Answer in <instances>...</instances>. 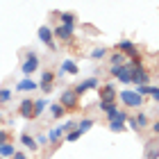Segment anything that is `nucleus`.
Segmentation results:
<instances>
[{"label": "nucleus", "mask_w": 159, "mask_h": 159, "mask_svg": "<svg viewBox=\"0 0 159 159\" xmlns=\"http://www.w3.org/2000/svg\"><path fill=\"white\" fill-rule=\"evenodd\" d=\"M148 96H152V100H155V102H159V86H150Z\"/></svg>", "instance_id": "7c9ffc66"}, {"label": "nucleus", "mask_w": 159, "mask_h": 159, "mask_svg": "<svg viewBox=\"0 0 159 159\" xmlns=\"http://www.w3.org/2000/svg\"><path fill=\"white\" fill-rule=\"evenodd\" d=\"M11 159H27V155L25 152H20V150H16V152H14V157Z\"/></svg>", "instance_id": "72a5a7b5"}, {"label": "nucleus", "mask_w": 159, "mask_h": 159, "mask_svg": "<svg viewBox=\"0 0 159 159\" xmlns=\"http://www.w3.org/2000/svg\"><path fill=\"white\" fill-rule=\"evenodd\" d=\"M64 116H66V109H64L59 102H52V105H50V118L59 120V118H64Z\"/></svg>", "instance_id": "6ab92c4d"}, {"label": "nucleus", "mask_w": 159, "mask_h": 159, "mask_svg": "<svg viewBox=\"0 0 159 159\" xmlns=\"http://www.w3.org/2000/svg\"><path fill=\"white\" fill-rule=\"evenodd\" d=\"M18 116L25 118V120H34L37 116H34V100L32 98H23L18 105Z\"/></svg>", "instance_id": "423d86ee"}, {"label": "nucleus", "mask_w": 159, "mask_h": 159, "mask_svg": "<svg viewBox=\"0 0 159 159\" xmlns=\"http://www.w3.org/2000/svg\"><path fill=\"white\" fill-rule=\"evenodd\" d=\"M109 64H111V66H123V64H125V55L118 52V50H116V52H111L109 55Z\"/></svg>", "instance_id": "5701e85b"}, {"label": "nucleus", "mask_w": 159, "mask_h": 159, "mask_svg": "<svg viewBox=\"0 0 159 159\" xmlns=\"http://www.w3.org/2000/svg\"><path fill=\"white\" fill-rule=\"evenodd\" d=\"M98 98L100 102H118V89L114 84H102L98 86Z\"/></svg>", "instance_id": "7ed1b4c3"}, {"label": "nucleus", "mask_w": 159, "mask_h": 159, "mask_svg": "<svg viewBox=\"0 0 159 159\" xmlns=\"http://www.w3.org/2000/svg\"><path fill=\"white\" fill-rule=\"evenodd\" d=\"M127 111H123V109H114L111 114H107V120H127Z\"/></svg>", "instance_id": "b1692460"}, {"label": "nucleus", "mask_w": 159, "mask_h": 159, "mask_svg": "<svg viewBox=\"0 0 159 159\" xmlns=\"http://www.w3.org/2000/svg\"><path fill=\"white\" fill-rule=\"evenodd\" d=\"M55 16L59 18V25H66V27H75V23H77V16L73 11H57Z\"/></svg>", "instance_id": "ddd939ff"}, {"label": "nucleus", "mask_w": 159, "mask_h": 159, "mask_svg": "<svg viewBox=\"0 0 159 159\" xmlns=\"http://www.w3.org/2000/svg\"><path fill=\"white\" fill-rule=\"evenodd\" d=\"M132 123H134V127L136 129H143V127H148V116H146V114H143V111H139V114H136V116L132 118Z\"/></svg>", "instance_id": "aec40b11"}, {"label": "nucleus", "mask_w": 159, "mask_h": 159, "mask_svg": "<svg viewBox=\"0 0 159 159\" xmlns=\"http://www.w3.org/2000/svg\"><path fill=\"white\" fill-rule=\"evenodd\" d=\"M146 159H159V139H157V136L152 141H148V146H146Z\"/></svg>", "instance_id": "dca6fc26"}, {"label": "nucleus", "mask_w": 159, "mask_h": 159, "mask_svg": "<svg viewBox=\"0 0 159 159\" xmlns=\"http://www.w3.org/2000/svg\"><path fill=\"white\" fill-rule=\"evenodd\" d=\"M96 86H98V77L96 75H91V77H86L84 80V82H80L77 86H75V93H77V96H84V93L86 91H91V89H96Z\"/></svg>", "instance_id": "9b49d317"}, {"label": "nucleus", "mask_w": 159, "mask_h": 159, "mask_svg": "<svg viewBox=\"0 0 159 159\" xmlns=\"http://www.w3.org/2000/svg\"><path fill=\"white\" fill-rule=\"evenodd\" d=\"M46 107H48V100H43V98H41V100H34V116L39 118L41 114L46 111Z\"/></svg>", "instance_id": "393cba45"}, {"label": "nucleus", "mask_w": 159, "mask_h": 159, "mask_svg": "<svg viewBox=\"0 0 159 159\" xmlns=\"http://www.w3.org/2000/svg\"><path fill=\"white\" fill-rule=\"evenodd\" d=\"M129 68H132V66H129ZM129 84H136V86L150 84V73H148L143 66H134L132 73H129Z\"/></svg>", "instance_id": "20e7f679"}, {"label": "nucleus", "mask_w": 159, "mask_h": 159, "mask_svg": "<svg viewBox=\"0 0 159 159\" xmlns=\"http://www.w3.org/2000/svg\"><path fill=\"white\" fill-rule=\"evenodd\" d=\"M55 80H57V73H55V70H43L41 82H39V89H41L43 93H50V91H52Z\"/></svg>", "instance_id": "1a4fd4ad"}, {"label": "nucleus", "mask_w": 159, "mask_h": 159, "mask_svg": "<svg viewBox=\"0 0 159 159\" xmlns=\"http://www.w3.org/2000/svg\"><path fill=\"white\" fill-rule=\"evenodd\" d=\"M14 152H16V148H14V143H11V141L0 143V159H11Z\"/></svg>", "instance_id": "a211bd4d"}, {"label": "nucleus", "mask_w": 159, "mask_h": 159, "mask_svg": "<svg viewBox=\"0 0 159 159\" xmlns=\"http://www.w3.org/2000/svg\"><path fill=\"white\" fill-rule=\"evenodd\" d=\"M5 141H9V132H7V129H0V143H5Z\"/></svg>", "instance_id": "2f4dec72"}, {"label": "nucleus", "mask_w": 159, "mask_h": 159, "mask_svg": "<svg viewBox=\"0 0 159 159\" xmlns=\"http://www.w3.org/2000/svg\"><path fill=\"white\" fill-rule=\"evenodd\" d=\"M52 34H55V39H59V41H64V43H70V41H73V37H75V27L57 25L55 30H52Z\"/></svg>", "instance_id": "0eeeda50"}, {"label": "nucleus", "mask_w": 159, "mask_h": 159, "mask_svg": "<svg viewBox=\"0 0 159 159\" xmlns=\"http://www.w3.org/2000/svg\"><path fill=\"white\" fill-rule=\"evenodd\" d=\"M37 89H39V82H34L32 77H23V80L16 84V91H20V93H25V91H37Z\"/></svg>", "instance_id": "2eb2a0df"}, {"label": "nucleus", "mask_w": 159, "mask_h": 159, "mask_svg": "<svg viewBox=\"0 0 159 159\" xmlns=\"http://www.w3.org/2000/svg\"><path fill=\"white\" fill-rule=\"evenodd\" d=\"M125 123L127 120H109V129L111 132H125Z\"/></svg>", "instance_id": "a878e982"}, {"label": "nucleus", "mask_w": 159, "mask_h": 159, "mask_svg": "<svg viewBox=\"0 0 159 159\" xmlns=\"http://www.w3.org/2000/svg\"><path fill=\"white\" fill-rule=\"evenodd\" d=\"M0 120H2V114H0Z\"/></svg>", "instance_id": "c9c22d12"}, {"label": "nucleus", "mask_w": 159, "mask_h": 159, "mask_svg": "<svg viewBox=\"0 0 159 159\" xmlns=\"http://www.w3.org/2000/svg\"><path fill=\"white\" fill-rule=\"evenodd\" d=\"M37 34H39V41H41V43H46L50 50H55V48H57V43H55V34H52V30H50L48 25H41Z\"/></svg>", "instance_id": "6e6552de"}, {"label": "nucleus", "mask_w": 159, "mask_h": 159, "mask_svg": "<svg viewBox=\"0 0 159 159\" xmlns=\"http://www.w3.org/2000/svg\"><path fill=\"white\" fill-rule=\"evenodd\" d=\"M107 55H109V50H107L105 46H100V48H93V50H91V59H96V61L105 59Z\"/></svg>", "instance_id": "4be33fe9"}, {"label": "nucleus", "mask_w": 159, "mask_h": 159, "mask_svg": "<svg viewBox=\"0 0 159 159\" xmlns=\"http://www.w3.org/2000/svg\"><path fill=\"white\" fill-rule=\"evenodd\" d=\"M66 73H68V75H77V73H80L77 64L70 59V57H66V59L61 61V68H59V73H57V77H59V75H66Z\"/></svg>", "instance_id": "f8f14e48"}, {"label": "nucleus", "mask_w": 159, "mask_h": 159, "mask_svg": "<svg viewBox=\"0 0 159 159\" xmlns=\"http://www.w3.org/2000/svg\"><path fill=\"white\" fill-rule=\"evenodd\" d=\"M129 73H132V68H129L127 64H123V66H111L114 80H118V82H123V84H129Z\"/></svg>", "instance_id": "9d476101"}, {"label": "nucleus", "mask_w": 159, "mask_h": 159, "mask_svg": "<svg viewBox=\"0 0 159 159\" xmlns=\"http://www.w3.org/2000/svg\"><path fill=\"white\" fill-rule=\"evenodd\" d=\"M152 132H155V136L159 139V120H155V123H152Z\"/></svg>", "instance_id": "f704fd0d"}, {"label": "nucleus", "mask_w": 159, "mask_h": 159, "mask_svg": "<svg viewBox=\"0 0 159 159\" xmlns=\"http://www.w3.org/2000/svg\"><path fill=\"white\" fill-rule=\"evenodd\" d=\"M118 100H120L125 107H129V109H139V107H143V96H139V93L132 91V89L118 91Z\"/></svg>", "instance_id": "f257e3e1"}, {"label": "nucleus", "mask_w": 159, "mask_h": 159, "mask_svg": "<svg viewBox=\"0 0 159 159\" xmlns=\"http://www.w3.org/2000/svg\"><path fill=\"white\" fill-rule=\"evenodd\" d=\"M114 109H118L116 102H100V111H105V114H111Z\"/></svg>", "instance_id": "c85d7f7f"}, {"label": "nucleus", "mask_w": 159, "mask_h": 159, "mask_svg": "<svg viewBox=\"0 0 159 159\" xmlns=\"http://www.w3.org/2000/svg\"><path fill=\"white\" fill-rule=\"evenodd\" d=\"M46 143H48V136H46V134H41L39 139H37V146H46Z\"/></svg>", "instance_id": "473e14b6"}, {"label": "nucleus", "mask_w": 159, "mask_h": 159, "mask_svg": "<svg viewBox=\"0 0 159 159\" xmlns=\"http://www.w3.org/2000/svg\"><path fill=\"white\" fill-rule=\"evenodd\" d=\"M39 55L37 52H27V57L23 59V64H20V73H23L25 77H30V75H34L39 70Z\"/></svg>", "instance_id": "f03ea898"}, {"label": "nucleus", "mask_w": 159, "mask_h": 159, "mask_svg": "<svg viewBox=\"0 0 159 159\" xmlns=\"http://www.w3.org/2000/svg\"><path fill=\"white\" fill-rule=\"evenodd\" d=\"M127 66H143V55L141 52H136V55H132V57H129V64H127Z\"/></svg>", "instance_id": "cd10ccee"}, {"label": "nucleus", "mask_w": 159, "mask_h": 159, "mask_svg": "<svg viewBox=\"0 0 159 159\" xmlns=\"http://www.w3.org/2000/svg\"><path fill=\"white\" fill-rule=\"evenodd\" d=\"M20 143H23V146L30 150V152H37L39 150V146H37V139H34V136H30L27 132H23L20 134Z\"/></svg>", "instance_id": "f3484780"}, {"label": "nucleus", "mask_w": 159, "mask_h": 159, "mask_svg": "<svg viewBox=\"0 0 159 159\" xmlns=\"http://www.w3.org/2000/svg\"><path fill=\"white\" fill-rule=\"evenodd\" d=\"M80 136H82V134H80V132H77V129H70V132H68L66 136H64V139H66L68 143H75V141L80 139Z\"/></svg>", "instance_id": "c756f323"}, {"label": "nucleus", "mask_w": 159, "mask_h": 159, "mask_svg": "<svg viewBox=\"0 0 159 159\" xmlns=\"http://www.w3.org/2000/svg\"><path fill=\"white\" fill-rule=\"evenodd\" d=\"M77 98H80V96H77L73 89H64L61 96H59V105H61L66 111H68V109H75V107H77Z\"/></svg>", "instance_id": "39448f33"}, {"label": "nucleus", "mask_w": 159, "mask_h": 159, "mask_svg": "<svg viewBox=\"0 0 159 159\" xmlns=\"http://www.w3.org/2000/svg\"><path fill=\"white\" fill-rule=\"evenodd\" d=\"M93 123H96L93 118H82V120L77 123V127H75V129H77L80 134H84V132H89V129L93 127Z\"/></svg>", "instance_id": "412c9836"}, {"label": "nucleus", "mask_w": 159, "mask_h": 159, "mask_svg": "<svg viewBox=\"0 0 159 159\" xmlns=\"http://www.w3.org/2000/svg\"><path fill=\"white\" fill-rule=\"evenodd\" d=\"M116 50H118V52H123L125 57H132V55L139 52V48H136L132 41H127V39H123L120 43H116Z\"/></svg>", "instance_id": "4468645a"}, {"label": "nucleus", "mask_w": 159, "mask_h": 159, "mask_svg": "<svg viewBox=\"0 0 159 159\" xmlns=\"http://www.w3.org/2000/svg\"><path fill=\"white\" fill-rule=\"evenodd\" d=\"M11 96H14V93H11V89H7V86H2V89H0V102H2V105H7V102H9V100H11Z\"/></svg>", "instance_id": "bb28decb"}]
</instances>
